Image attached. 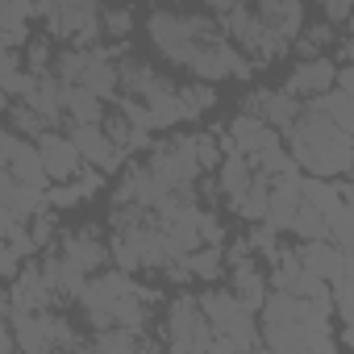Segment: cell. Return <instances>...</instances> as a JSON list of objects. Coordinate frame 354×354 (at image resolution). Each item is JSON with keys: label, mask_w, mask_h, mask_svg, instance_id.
Wrapping results in <instances>:
<instances>
[{"label": "cell", "mask_w": 354, "mask_h": 354, "mask_svg": "<svg viewBox=\"0 0 354 354\" xmlns=\"http://www.w3.org/2000/svg\"><path fill=\"white\" fill-rule=\"evenodd\" d=\"M283 142L292 158L300 162L304 175H325V180H342L354 167V133L342 129L325 109L313 100L300 109V117L283 129Z\"/></svg>", "instance_id": "6da1fadb"}, {"label": "cell", "mask_w": 354, "mask_h": 354, "mask_svg": "<svg viewBox=\"0 0 354 354\" xmlns=\"http://www.w3.org/2000/svg\"><path fill=\"white\" fill-rule=\"evenodd\" d=\"M342 342H346V346H354V325H346V333H342Z\"/></svg>", "instance_id": "836d02e7"}, {"label": "cell", "mask_w": 354, "mask_h": 354, "mask_svg": "<svg viewBox=\"0 0 354 354\" xmlns=\"http://www.w3.org/2000/svg\"><path fill=\"white\" fill-rule=\"evenodd\" d=\"M230 138H234V146L242 150V154H259V150H267V146H275L283 133L275 129V125H267L263 117H254V113H238L234 121H230Z\"/></svg>", "instance_id": "e0dca14e"}, {"label": "cell", "mask_w": 354, "mask_h": 354, "mask_svg": "<svg viewBox=\"0 0 354 354\" xmlns=\"http://www.w3.org/2000/svg\"><path fill=\"white\" fill-rule=\"evenodd\" d=\"M100 26H104V42H109V46H121V42L133 34V13H129L125 5H104Z\"/></svg>", "instance_id": "d4e9b609"}, {"label": "cell", "mask_w": 354, "mask_h": 354, "mask_svg": "<svg viewBox=\"0 0 354 354\" xmlns=\"http://www.w3.org/2000/svg\"><path fill=\"white\" fill-rule=\"evenodd\" d=\"M213 337H217V329L205 317L201 296L180 292L167 300V308H162V346L167 350H213Z\"/></svg>", "instance_id": "3957f363"}, {"label": "cell", "mask_w": 354, "mask_h": 354, "mask_svg": "<svg viewBox=\"0 0 354 354\" xmlns=\"http://www.w3.org/2000/svg\"><path fill=\"white\" fill-rule=\"evenodd\" d=\"M205 5H209L213 13H230V9H238V5H246V0H205Z\"/></svg>", "instance_id": "1f68e13d"}, {"label": "cell", "mask_w": 354, "mask_h": 354, "mask_svg": "<svg viewBox=\"0 0 354 354\" xmlns=\"http://www.w3.org/2000/svg\"><path fill=\"white\" fill-rule=\"evenodd\" d=\"M254 9H259V17L283 38V42H296L300 34H304V0H254Z\"/></svg>", "instance_id": "2e32d148"}, {"label": "cell", "mask_w": 354, "mask_h": 354, "mask_svg": "<svg viewBox=\"0 0 354 354\" xmlns=\"http://www.w3.org/2000/svg\"><path fill=\"white\" fill-rule=\"evenodd\" d=\"M46 205H50V201H46V192H42V188L21 184L13 171L0 175V209H13V213H21V217H38Z\"/></svg>", "instance_id": "ac0fdd59"}, {"label": "cell", "mask_w": 354, "mask_h": 354, "mask_svg": "<svg viewBox=\"0 0 354 354\" xmlns=\"http://www.w3.org/2000/svg\"><path fill=\"white\" fill-rule=\"evenodd\" d=\"M321 13H325V21H333V26H346L350 13H354V0H321Z\"/></svg>", "instance_id": "f1b7e54d"}, {"label": "cell", "mask_w": 354, "mask_h": 354, "mask_svg": "<svg viewBox=\"0 0 354 354\" xmlns=\"http://www.w3.org/2000/svg\"><path fill=\"white\" fill-rule=\"evenodd\" d=\"M38 150H42V162H46V171H50V180L55 184H71V180H80L84 175V150L75 146V138L71 133H63V129H46L42 138H38Z\"/></svg>", "instance_id": "9c48e42d"}, {"label": "cell", "mask_w": 354, "mask_h": 354, "mask_svg": "<svg viewBox=\"0 0 354 354\" xmlns=\"http://www.w3.org/2000/svg\"><path fill=\"white\" fill-rule=\"evenodd\" d=\"M254 175H259V167H254L250 154L225 150V158H221V167H217V192L225 196V205H230L234 213H238V205L246 201V192L254 188Z\"/></svg>", "instance_id": "4fadbf2b"}, {"label": "cell", "mask_w": 354, "mask_h": 354, "mask_svg": "<svg viewBox=\"0 0 354 354\" xmlns=\"http://www.w3.org/2000/svg\"><path fill=\"white\" fill-rule=\"evenodd\" d=\"M325 46H333V21L304 26V34L296 38V50H300L304 59H317V55H325Z\"/></svg>", "instance_id": "484cf974"}, {"label": "cell", "mask_w": 354, "mask_h": 354, "mask_svg": "<svg viewBox=\"0 0 354 354\" xmlns=\"http://www.w3.org/2000/svg\"><path fill=\"white\" fill-rule=\"evenodd\" d=\"M259 333L267 350H308V337L296 321H259Z\"/></svg>", "instance_id": "ffe728a7"}, {"label": "cell", "mask_w": 354, "mask_h": 354, "mask_svg": "<svg viewBox=\"0 0 354 354\" xmlns=\"http://www.w3.org/2000/svg\"><path fill=\"white\" fill-rule=\"evenodd\" d=\"M313 104H317V109H325L342 129H350V133H354V96H350V92H342V88L333 84L325 96H313Z\"/></svg>", "instance_id": "cb8c5ba5"}, {"label": "cell", "mask_w": 354, "mask_h": 354, "mask_svg": "<svg viewBox=\"0 0 354 354\" xmlns=\"http://www.w3.org/2000/svg\"><path fill=\"white\" fill-rule=\"evenodd\" d=\"M146 162H150V171L162 180V188H171V192L192 188L201 175H205V162L196 154V133H188V138H167V142L150 146V158Z\"/></svg>", "instance_id": "5b68a950"}, {"label": "cell", "mask_w": 354, "mask_h": 354, "mask_svg": "<svg viewBox=\"0 0 354 354\" xmlns=\"http://www.w3.org/2000/svg\"><path fill=\"white\" fill-rule=\"evenodd\" d=\"M67 133L75 138V146L84 150L88 167H100V171H125V150L109 138L104 121H67Z\"/></svg>", "instance_id": "52a82bcc"}, {"label": "cell", "mask_w": 354, "mask_h": 354, "mask_svg": "<svg viewBox=\"0 0 354 354\" xmlns=\"http://www.w3.org/2000/svg\"><path fill=\"white\" fill-rule=\"evenodd\" d=\"M180 96H184V109H188V117H196V113H209V109L217 104V88H213V84H205V80H196V84H184V88H180Z\"/></svg>", "instance_id": "4316f807"}, {"label": "cell", "mask_w": 354, "mask_h": 354, "mask_svg": "<svg viewBox=\"0 0 354 354\" xmlns=\"http://www.w3.org/2000/svg\"><path fill=\"white\" fill-rule=\"evenodd\" d=\"M300 192H304V201H308V205H317L325 217H329L333 209H342V205H346L342 188H337L333 180H325V175H304V180H300Z\"/></svg>", "instance_id": "44dd1931"}, {"label": "cell", "mask_w": 354, "mask_h": 354, "mask_svg": "<svg viewBox=\"0 0 354 354\" xmlns=\"http://www.w3.org/2000/svg\"><path fill=\"white\" fill-rule=\"evenodd\" d=\"M184 263H188L192 279H201V283H217V279H221V271L230 267V263H225V250H221L217 242L196 246L192 254H184Z\"/></svg>", "instance_id": "d6986e66"}, {"label": "cell", "mask_w": 354, "mask_h": 354, "mask_svg": "<svg viewBox=\"0 0 354 354\" xmlns=\"http://www.w3.org/2000/svg\"><path fill=\"white\" fill-rule=\"evenodd\" d=\"M5 121H9V129H17V133H26V138H42L46 129H55L30 100H9V113H5Z\"/></svg>", "instance_id": "7402d4cb"}, {"label": "cell", "mask_w": 354, "mask_h": 354, "mask_svg": "<svg viewBox=\"0 0 354 354\" xmlns=\"http://www.w3.org/2000/svg\"><path fill=\"white\" fill-rule=\"evenodd\" d=\"M59 254H63V259H71L80 271L96 275V271H104V267H109L113 246H109L96 230H67V234H59Z\"/></svg>", "instance_id": "8fae6325"}, {"label": "cell", "mask_w": 354, "mask_h": 354, "mask_svg": "<svg viewBox=\"0 0 354 354\" xmlns=\"http://www.w3.org/2000/svg\"><path fill=\"white\" fill-rule=\"evenodd\" d=\"M346 30H350V34H354V13H350V21H346Z\"/></svg>", "instance_id": "e575fe53"}, {"label": "cell", "mask_w": 354, "mask_h": 354, "mask_svg": "<svg viewBox=\"0 0 354 354\" xmlns=\"http://www.w3.org/2000/svg\"><path fill=\"white\" fill-rule=\"evenodd\" d=\"M171 188H162V180L150 171V162H133L121 171V184L113 192V205H142V209H158L167 201Z\"/></svg>", "instance_id": "30bf717a"}, {"label": "cell", "mask_w": 354, "mask_h": 354, "mask_svg": "<svg viewBox=\"0 0 354 354\" xmlns=\"http://www.w3.org/2000/svg\"><path fill=\"white\" fill-rule=\"evenodd\" d=\"M201 234H205V242H221V238H225V230L217 225V217H213L209 209L201 213Z\"/></svg>", "instance_id": "f546056e"}, {"label": "cell", "mask_w": 354, "mask_h": 354, "mask_svg": "<svg viewBox=\"0 0 354 354\" xmlns=\"http://www.w3.org/2000/svg\"><path fill=\"white\" fill-rule=\"evenodd\" d=\"M242 109L254 113V117H263L267 125H275V129L283 133V129L300 117L304 104H300V96H292L288 88H254V92L242 100Z\"/></svg>", "instance_id": "7c38bea8"}, {"label": "cell", "mask_w": 354, "mask_h": 354, "mask_svg": "<svg viewBox=\"0 0 354 354\" xmlns=\"http://www.w3.org/2000/svg\"><path fill=\"white\" fill-rule=\"evenodd\" d=\"M333 308H337L342 325H354V279H350V275L333 288Z\"/></svg>", "instance_id": "83f0119b"}, {"label": "cell", "mask_w": 354, "mask_h": 354, "mask_svg": "<svg viewBox=\"0 0 354 354\" xmlns=\"http://www.w3.org/2000/svg\"><path fill=\"white\" fill-rule=\"evenodd\" d=\"M0 162H5V171H13L21 184H30V188H42V192H50V171H46V162H42V150H38V142L34 138H26V133H17V129H5V142H0Z\"/></svg>", "instance_id": "8992f818"}, {"label": "cell", "mask_w": 354, "mask_h": 354, "mask_svg": "<svg viewBox=\"0 0 354 354\" xmlns=\"http://www.w3.org/2000/svg\"><path fill=\"white\" fill-rule=\"evenodd\" d=\"M337 88L354 96V63H346V67H337Z\"/></svg>", "instance_id": "4dcf8cb0"}, {"label": "cell", "mask_w": 354, "mask_h": 354, "mask_svg": "<svg viewBox=\"0 0 354 354\" xmlns=\"http://www.w3.org/2000/svg\"><path fill=\"white\" fill-rule=\"evenodd\" d=\"M342 59H346V63H354V34L342 42Z\"/></svg>", "instance_id": "d6a6232c"}, {"label": "cell", "mask_w": 354, "mask_h": 354, "mask_svg": "<svg viewBox=\"0 0 354 354\" xmlns=\"http://www.w3.org/2000/svg\"><path fill=\"white\" fill-rule=\"evenodd\" d=\"M333 84H337L333 59H329V55H317V59H300V63L292 67V75H288L283 88H288L292 96H300V100H313V96H325Z\"/></svg>", "instance_id": "5bb4252c"}, {"label": "cell", "mask_w": 354, "mask_h": 354, "mask_svg": "<svg viewBox=\"0 0 354 354\" xmlns=\"http://www.w3.org/2000/svg\"><path fill=\"white\" fill-rule=\"evenodd\" d=\"M288 234H296L300 242H313V238H333V234H329V217H325L317 205H308V201H300V209H296V217H292Z\"/></svg>", "instance_id": "603a6c76"}, {"label": "cell", "mask_w": 354, "mask_h": 354, "mask_svg": "<svg viewBox=\"0 0 354 354\" xmlns=\"http://www.w3.org/2000/svg\"><path fill=\"white\" fill-rule=\"evenodd\" d=\"M221 30L230 34V42L234 46H242L259 67H267V63H275L292 42H283L263 17H259V9H250V5H238V9H230V13H221Z\"/></svg>", "instance_id": "277c9868"}, {"label": "cell", "mask_w": 354, "mask_h": 354, "mask_svg": "<svg viewBox=\"0 0 354 354\" xmlns=\"http://www.w3.org/2000/svg\"><path fill=\"white\" fill-rule=\"evenodd\" d=\"M146 34H150V46L175 63V67H188L196 46L205 38H217L225 34L217 17H201V13H171V9H150L146 17Z\"/></svg>", "instance_id": "7a4b0ae2"}, {"label": "cell", "mask_w": 354, "mask_h": 354, "mask_svg": "<svg viewBox=\"0 0 354 354\" xmlns=\"http://www.w3.org/2000/svg\"><path fill=\"white\" fill-rule=\"evenodd\" d=\"M350 180H354V167H350Z\"/></svg>", "instance_id": "d590c367"}, {"label": "cell", "mask_w": 354, "mask_h": 354, "mask_svg": "<svg viewBox=\"0 0 354 354\" xmlns=\"http://www.w3.org/2000/svg\"><path fill=\"white\" fill-rule=\"evenodd\" d=\"M296 250H300V263H304L308 271H317L325 283L337 288V283L346 279V250H342L337 238H313V242H300Z\"/></svg>", "instance_id": "9a60e30c"}, {"label": "cell", "mask_w": 354, "mask_h": 354, "mask_svg": "<svg viewBox=\"0 0 354 354\" xmlns=\"http://www.w3.org/2000/svg\"><path fill=\"white\" fill-rule=\"evenodd\" d=\"M201 308L213 321L217 333H259L250 321V308L242 304V296L234 288H205L201 292Z\"/></svg>", "instance_id": "ba28073f"}]
</instances>
